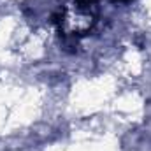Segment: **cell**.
<instances>
[{"mask_svg": "<svg viewBox=\"0 0 151 151\" xmlns=\"http://www.w3.org/2000/svg\"><path fill=\"white\" fill-rule=\"evenodd\" d=\"M119 2H128V0H119Z\"/></svg>", "mask_w": 151, "mask_h": 151, "instance_id": "6da1fadb", "label": "cell"}]
</instances>
